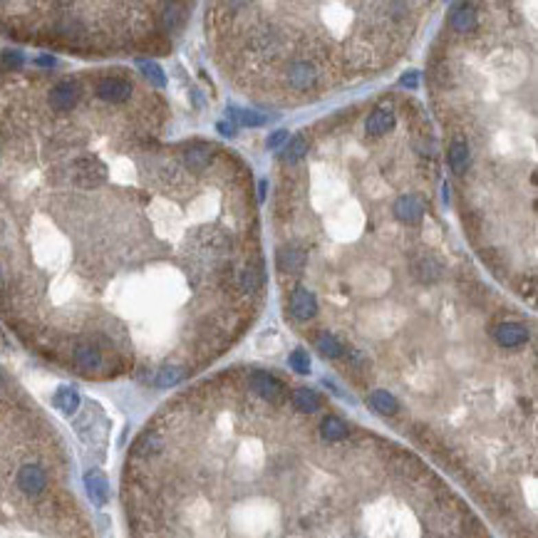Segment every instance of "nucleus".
Instances as JSON below:
<instances>
[{
  "label": "nucleus",
  "mask_w": 538,
  "mask_h": 538,
  "mask_svg": "<svg viewBox=\"0 0 538 538\" xmlns=\"http://www.w3.org/2000/svg\"><path fill=\"white\" fill-rule=\"evenodd\" d=\"M494 342L501 350H519L528 342V330H526V325L506 320L494 328Z\"/></svg>",
  "instance_id": "obj_6"
},
{
  "label": "nucleus",
  "mask_w": 538,
  "mask_h": 538,
  "mask_svg": "<svg viewBox=\"0 0 538 538\" xmlns=\"http://www.w3.org/2000/svg\"><path fill=\"white\" fill-rule=\"evenodd\" d=\"M283 139H288V132H285V129H278V132H276L271 139H268V149H276V146H278Z\"/></svg>",
  "instance_id": "obj_19"
},
{
  "label": "nucleus",
  "mask_w": 538,
  "mask_h": 538,
  "mask_svg": "<svg viewBox=\"0 0 538 538\" xmlns=\"http://www.w3.org/2000/svg\"><path fill=\"white\" fill-rule=\"evenodd\" d=\"M77 405H80V397H77V392L70 390V387H63V390L55 394V407L57 410H63L65 414H72V412L77 410Z\"/></svg>",
  "instance_id": "obj_14"
},
{
  "label": "nucleus",
  "mask_w": 538,
  "mask_h": 538,
  "mask_svg": "<svg viewBox=\"0 0 538 538\" xmlns=\"http://www.w3.org/2000/svg\"><path fill=\"white\" fill-rule=\"evenodd\" d=\"M139 67H142V72H144V75L157 85V87H164L166 80H164V75H161V70H159L157 65L154 63H139Z\"/></svg>",
  "instance_id": "obj_17"
},
{
  "label": "nucleus",
  "mask_w": 538,
  "mask_h": 538,
  "mask_svg": "<svg viewBox=\"0 0 538 538\" xmlns=\"http://www.w3.org/2000/svg\"><path fill=\"white\" fill-rule=\"evenodd\" d=\"M122 504L132 538H494L402 444L300 407L268 370L199 382L129 449Z\"/></svg>",
  "instance_id": "obj_1"
},
{
  "label": "nucleus",
  "mask_w": 538,
  "mask_h": 538,
  "mask_svg": "<svg viewBox=\"0 0 538 538\" xmlns=\"http://www.w3.org/2000/svg\"><path fill=\"white\" fill-rule=\"evenodd\" d=\"M0 538H95L52 422L0 377Z\"/></svg>",
  "instance_id": "obj_2"
},
{
  "label": "nucleus",
  "mask_w": 538,
  "mask_h": 538,
  "mask_svg": "<svg viewBox=\"0 0 538 538\" xmlns=\"http://www.w3.org/2000/svg\"><path fill=\"white\" fill-rule=\"evenodd\" d=\"M402 85H405V87H410V89H414V87H417V75H414V72L405 75V77H402Z\"/></svg>",
  "instance_id": "obj_20"
},
{
  "label": "nucleus",
  "mask_w": 538,
  "mask_h": 538,
  "mask_svg": "<svg viewBox=\"0 0 538 538\" xmlns=\"http://www.w3.org/2000/svg\"><path fill=\"white\" fill-rule=\"evenodd\" d=\"M80 97H82V85L77 80H60L47 92V107L57 114L72 112L80 104Z\"/></svg>",
  "instance_id": "obj_3"
},
{
  "label": "nucleus",
  "mask_w": 538,
  "mask_h": 538,
  "mask_svg": "<svg viewBox=\"0 0 538 538\" xmlns=\"http://www.w3.org/2000/svg\"><path fill=\"white\" fill-rule=\"evenodd\" d=\"M392 127H394V109L387 107V104L374 107L372 112H370L368 122H365V132H368V137H372V139L385 137Z\"/></svg>",
  "instance_id": "obj_8"
},
{
  "label": "nucleus",
  "mask_w": 538,
  "mask_h": 538,
  "mask_svg": "<svg viewBox=\"0 0 538 538\" xmlns=\"http://www.w3.org/2000/svg\"><path fill=\"white\" fill-rule=\"evenodd\" d=\"M317 313V300L315 293L308 288H295L291 293V315L300 323H308L311 317H315Z\"/></svg>",
  "instance_id": "obj_7"
},
{
  "label": "nucleus",
  "mask_w": 538,
  "mask_h": 538,
  "mask_svg": "<svg viewBox=\"0 0 538 538\" xmlns=\"http://www.w3.org/2000/svg\"><path fill=\"white\" fill-rule=\"evenodd\" d=\"M231 117L238 120L241 124H246V127H258V124H266L268 122L263 114L248 112V109H238V107H231Z\"/></svg>",
  "instance_id": "obj_15"
},
{
  "label": "nucleus",
  "mask_w": 538,
  "mask_h": 538,
  "mask_svg": "<svg viewBox=\"0 0 538 538\" xmlns=\"http://www.w3.org/2000/svg\"><path fill=\"white\" fill-rule=\"evenodd\" d=\"M469 157H471V154H469L467 142H464V139L451 142V146H449V166H451V171H454L456 177H462L464 171H467Z\"/></svg>",
  "instance_id": "obj_12"
},
{
  "label": "nucleus",
  "mask_w": 538,
  "mask_h": 538,
  "mask_svg": "<svg viewBox=\"0 0 538 538\" xmlns=\"http://www.w3.org/2000/svg\"><path fill=\"white\" fill-rule=\"evenodd\" d=\"M392 211H394V218H397V221L412 226V223H419L425 218L427 203H425V199L417 197V194H402V197L394 201Z\"/></svg>",
  "instance_id": "obj_5"
},
{
  "label": "nucleus",
  "mask_w": 538,
  "mask_h": 538,
  "mask_svg": "<svg viewBox=\"0 0 538 538\" xmlns=\"http://www.w3.org/2000/svg\"><path fill=\"white\" fill-rule=\"evenodd\" d=\"M449 25L454 27L456 32H471V30H476V25H479V18H476V13L471 10V5H459L454 13L449 15Z\"/></svg>",
  "instance_id": "obj_10"
},
{
  "label": "nucleus",
  "mask_w": 538,
  "mask_h": 538,
  "mask_svg": "<svg viewBox=\"0 0 538 538\" xmlns=\"http://www.w3.org/2000/svg\"><path fill=\"white\" fill-rule=\"evenodd\" d=\"M308 146H311L308 137H305V134H298V137H293V139L288 142V146L283 149L280 161H283V164H298V161L308 154Z\"/></svg>",
  "instance_id": "obj_11"
},
{
  "label": "nucleus",
  "mask_w": 538,
  "mask_h": 538,
  "mask_svg": "<svg viewBox=\"0 0 538 538\" xmlns=\"http://www.w3.org/2000/svg\"><path fill=\"white\" fill-rule=\"evenodd\" d=\"M305 260H308V256L300 248H280L276 256L280 273H300L305 268Z\"/></svg>",
  "instance_id": "obj_9"
},
{
  "label": "nucleus",
  "mask_w": 538,
  "mask_h": 538,
  "mask_svg": "<svg viewBox=\"0 0 538 538\" xmlns=\"http://www.w3.org/2000/svg\"><path fill=\"white\" fill-rule=\"evenodd\" d=\"M3 65L10 67V70H15V67L23 65V55H18V52H3Z\"/></svg>",
  "instance_id": "obj_18"
},
{
  "label": "nucleus",
  "mask_w": 538,
  "mask_h": 538,
  "mask_svg": "<svg viewBox=\"0 0 538 538\" xmlns=\"http://www.w3.org/2000/svg\"><path fill=\"white\" fill-rule=\"evenodd\" d=\"M291 368L295 370V372H303V374L311 370V357H308L305 350H295V352L291 355Z\"/></svg>",
  "instance_id": "obj_16"
},
{
  "label": "nucleus",
  "mask_w": 538,
  "mask_h": 538,
  "mask_svg": "<svg viewBox=\"0 0 538 538\" xmlns=\"http://www.w3.org/2000/svg\"><path fill=\"white\" fill-rule=\"evenodd\" d=\"M87 491L95 504H104L107 501V482L102 479V474H87Z\"/></svg>",
  "instance_id": "obj_13"
},
{
  "label": "nucleus",
  "mask_w": 538,
  "mask_h": 538,
  "mask_svg": "<svg viewBox=\"0 0 538 538\" xmlns=\"http://www.w3.org/2000/svg\"><path fill=\"white\" fill-rule=\"evenodd\" d=\"M218 129H221L223 134H234V127H231V124H223V122L218 124Z\"/></svg>",
  "instance_id": "obj_21"
},
{
  "label": "nucleus",
  "mask_w": 538,
  "mask_h": 538,
  "mask_svg": "<svg viewBox=\"0 0 538 538\" xmlns=\"http://www.w3.org/2000/svg\"><path fill=\"white\" fill-rule=\"evenodd\" d=\"M132 82L122 75H104L97 82V97L102 102H107V104H122V102H127L132 97Z\"/></svg>",
  "instance_id": "obj_4"
}]
</instances>
